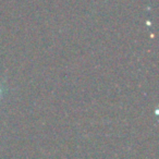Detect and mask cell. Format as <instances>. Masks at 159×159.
Listing matches in <instances>:
<instances>
[{
    "mask_svg": "<svg viewBox=\"0 0 159 159\" xmlns=\"http://www.w3.org/2000/svg\"><path fill=\"white\" fill-rule=\"evenodd\" d=\"M0 93H1V91H0Z\"/></svg>",
    "mask_w": 159,
    "mask_h": 159,
    "instance_id": "6da1fadb",
    "label": "cell"
}]
</instances>
